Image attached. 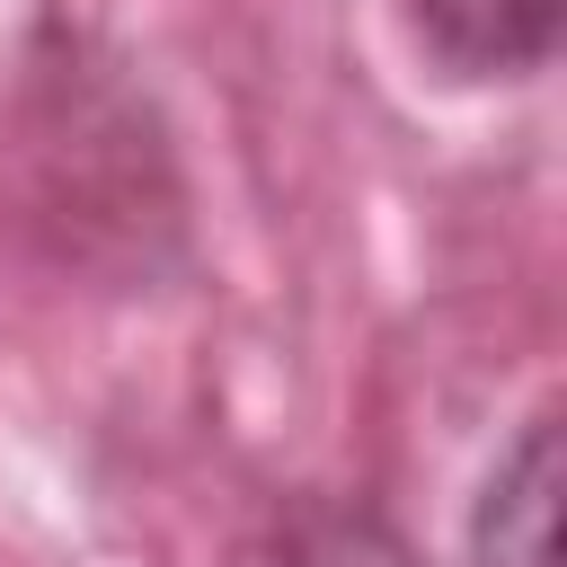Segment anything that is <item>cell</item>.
<instances>
[{"label":"cell","mask_w":567,"mask_h":567,"mask_svg":"<svg viewBox=\"0 0 567 567\" xmlns=\"http://www.w3.org/2000/svg\"><path fill=\"white\" fill-rule=\"evenodd\" d=\"M434 62L487 80V71H540L558 44V0H408Z\"/></svg>","instance_id":"cell-1"},{"label":"cell","mask_w":567,"mask_h":567,"mask_svg":"<svg viewBox=\"0 0 567 567\" xmlns=\"http://www.w3.org/2000/svg\"><path fill=\"white\" fill-rule=\"evenodd\" d=\"M549 523H558V425L532 416L523 443L496 461L487 505H478V567H558L549 558Z\"/></svg>","instance_id":"cell-2"}]
</instances>
